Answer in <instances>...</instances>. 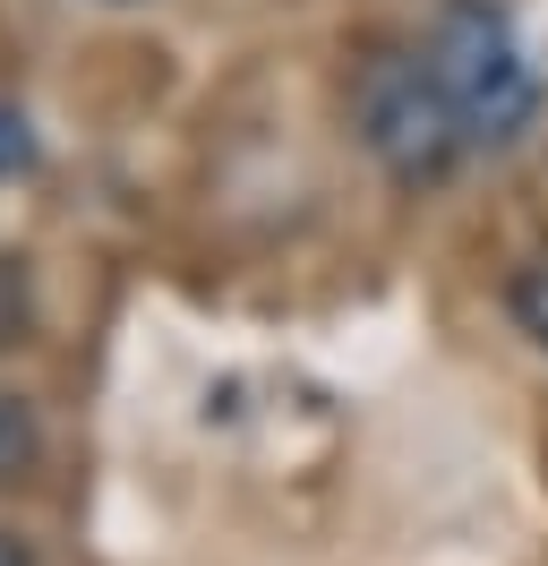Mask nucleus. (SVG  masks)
Masks as SVG:
<instances>
[{
  "label": "nucleus",
  "instance_id": "obj_1",
  "mask_svg": "<svg viewBox=\"0 0 548 566\" xmlns=\"http://www.w3.org/2000/svg\"><path fill=\"white\" fill-rule=\"evenodd\" d=\"M420 61L438 70L445 104L463 112V138L506 155L523 129H540L548 86L531 70V52L514 35V18L497 0H438L429 27H420Z\"/></svg>",
  "mask_w": 548,
  "mask_h": 566
},
{
  "label": "nucleus",
  "instance_id": "obj_2",
  "mask_svg": "<svg viewBox=\"0 0 548 566\" xmlns=\"http://www.w3.org/2000/svg\"><path fill=\"white\" fill-rule=\"evenodd\" d=\"M351 129H360L369 164L394 189H445V180L463 172V155H472L463 112L445 104V86L420 61V43L360 61V77H351Z\"/></svg>",
  "mask_w": 548,
  "mask_h": 566
},
{
  "label": "nucleus",
  "instance_id": "obj_3",
  "mask_svg": "<svg viewBox=\"0 0 548 566\" xmlns=\"http://www.w3.org/2000/svg\"><path fill=\"white\" fill-rule=\"evenodd\" d=\"M34 463H43V421H34L27 395L0 387V490H18Z\"/></svg>",
  "mask_w": 548,
  "mask_h": 566
},
{
  "label": "nucleus",
  "instance_id": "obj_4",
  "mask_svg": "<svg viewBox=\"0 0 548 566\" xmlns=\"http://www.w3.org/2000/svg\"><path fill=\"white\" fill-rule=\"evenodd\" d=\"M506 318L523 326L531 344H548V249H531V258L506 275Z\"/></svg>",
  "mask_w": 548,
  "mask_h": 566
},
{
  "label": "nucleus",
  "instance_id": "obj_5",
  "mask_svg": "<svg viewBox=\"0 0 548 566\" xmlns=\"http://www.w3.org/2000/svg\"><path fill=\"white\" fill-rule=\"evenodd\" d=\"M34 335V283L18 258H0V344H27Z\"/></svg>",
  "mask_w": 548,
  "mask_h": 566
},
{
  "label": "nucleus",
  "instance_id": "obj_6",
  "mask_svg": "<svg viewBox=\"0 0 548 566\" xmlns=\"http://www.w3.org/2000/svg\"><path fill=\"white\" fill-rule=\"evenodd\" d=\"M27 164H34L27 120H18V112H0V172H27Z\"/></svg>",
  "mask_w": 548,
  "mask_h": 566
},
{
  "label": "nucleus",
  "instance_id": "obj_7",
  "mask_svg": "<svg viewBox=\"0 0 548 566\" xmlns=\"http://www.w3.org/2000/svg\"><path fill=\"white\" fill-rule=\"evenodd\" d=\"M0 566H34V541H18V532H0Z\"/></svg>",
  "mask_w": 548,
  "mask_h": 566
},
{
  "label": "nucleus",
  "instance_id": "obj_8",
  "mask_svg": "<svg viewBox=\"0 0 548 566\" xmlns=\"http://www.w3.org/2000/svg\"><path fill=\"white\" fill-rule=\"evenodd\" d=\"M103 9H129V0H103Z\"/></svg>",
  "mask_w": 548,
  "mask_h": 566
}]
</instances>
